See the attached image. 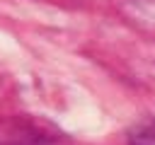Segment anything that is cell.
Returning <instances> with one entry per match:
<instances>
[{
    "instance_id": "obj_2",
    "label": "cell",
    "mask_w": 155,
    "mask_h": 145,
    "mask_svg": "<svg viewBox=\"0 0 155 145\" xmlns=\"http://www.w3.org/2000/svg\"><path fill=\"white\" fill-rule=\"evenodd\" d=\"M128 145H155V121H140L128 133Z\"/></svg>"
},
{
    "instance_id": "obj_1",
    "label": "cell",
    "mask_w": 155,
    "mask_h": 145,
    "mask_svg": "<svg viewBox=\"0 0 155 145\" xmlns=\"http://www.w3.org/2000/svg\"><path fill=\"white\" fill-rule=\"evenodd\" d=\"M128 5L133 10L124 7V12H126L131 24L145 29V22H153V29H155V0H131Z\"/></svg>"
}]
</instances>
